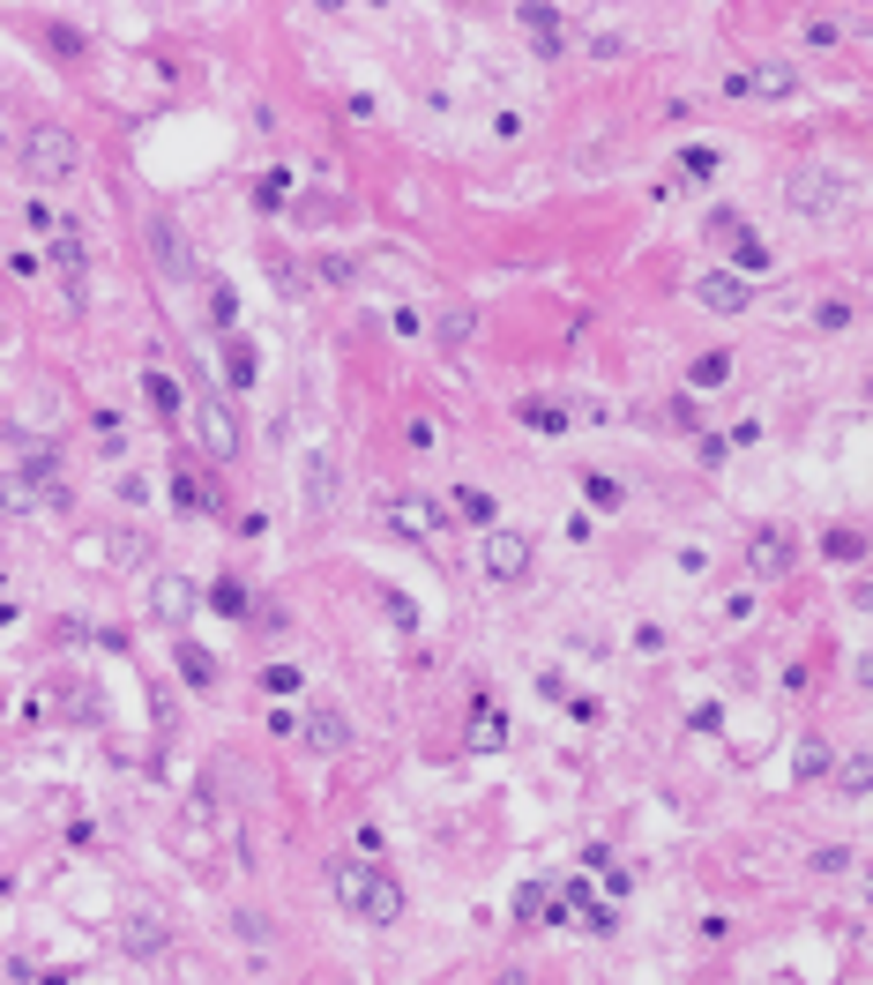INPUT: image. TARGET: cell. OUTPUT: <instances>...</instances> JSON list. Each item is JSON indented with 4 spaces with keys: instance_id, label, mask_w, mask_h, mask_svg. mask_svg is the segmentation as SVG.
Listing matches in <instances>:
<instances>
[{
    "instance_id": "33",
    "label": "cell",
    "mask_w": 873,
    "mask_h": 985,
    "mask_svg": "<svg viewBox=\"0 0 873 985\" xmlns=\"http://www.w3.org/2000/svg\"><path fill=\"white\" fill-rule=\"evenodd\" d=\"M224 359H232V382L247 388V382H254V351H247V343H240V337H232V351H224Z\"/></svg>"
},
{
    "instance_id": "1",
    "label": "cell",
    "mask_w": 873,
    "mask_h": 985,
    "mask_svg": "<svg viewBox=\"0 0 873 985\" xmlns=\"http://www.w3.org/2000/svg\"><path fill=\"white\" fill-rule=\"evenodd\" d=\"M31 232H45V269H53V284H60V306H68V314H90V239H83V224L68 210L31 202Z\"/></svg>"
},
{
    "instance_id": "25",
    "label": "cell",
    "mask_w": 873,
    "mask_h": 985,
    "mask_svg": "<svg viewBox=\"0 0 873 985\" xmlns=\"http://www.w3.org/2000/svg\"><path fill=\"white\" fill-rule=\"evenodd\" d=\"M582 493L597 501V508H620L627 493H620V478H605V471H582Z\"/></svg>"
},
{
    "instance_id": "40",
    "label": "cell",
    "mask_w": 873,
    "mask_h": 985,
    "mask_svg": "<svg viewBox=\"0 0 873 985\" xmlns=\"http://www.w3.org/2000/svg\"><path fill=\"white\" fill-rule=\"evenodd\" d=\"M799 38H806V45H836V23H829V15H814V23H806Z\"/></svg>"
},
{
    "instance_id": "18",
    "label": "cell",
    "mask_w": 873,
    "mask_h": 985,
    "mask_svg": "<svg viewBox=\"0 0 873 985\" xmlns=\"http://www.w3.org/2000/svg\"><path fill=\"white\" fill-rule=\"evenodd\" d=\"M456 515H463V523H478V530H493L500 501H493V493H478V485H463V493H456Z\"/></svg>"
},
{
    "instance_id": "29",
    "label": "cell",
    "mask_w": 873,
    "mask_h": 985,
    "mask_svg": "<svg viewBox=\"0 0 873 985\" xmlns=\"http://www.w3.org/2000/svg\"><path fill=\"white\" fill-rule=\"evenodd\" d=\"M336 210H344V202H336V195H306V202H299V216H306V224H329Z\"/></svg>"
},
{
    "instance_id": "10",
    "label": "cell",
    "mask_w": 873,
    "mask_h": 985,
    "mask_svg": "<svg viewBox=\"0 0 873 985\" xmlns=\"http://www.w3.org/2000/svg\"><path fill=\"white\" fill-rule=\"evenodd\" d=\"M695 300L709 306V314H747V277H732V269H702V277H695Z\"/></svg>"
},
{
    "instance_id": "14",
    "label": "cell",
    "mask_w": 873,
    "mask_h": 985,
    "mask_svg": "<svg viewBox=\"0 0 873 985\" xmlns=\"http://www.w3.org/2000/svg\"><path fill=\"white\" fill-rule=\"evenodd\" d=\"M515 23L538 38V52H560V8H538V0H531V8H515Z\"/></svg>"
},
{
    "instance_id": "9",
    "label": "cell",
    "mask_w": 873,
    "mask_h": 985,
    "mask_svg": "<svg viewBox=\"0 0 873 985\" xmlns=\"http://www.w3.org/2000/svg\"><path fill=\"white\" fill-rule=\"evenodd\" d=\"M150 620H158V628H187V620H195V583L165 567V575L150 583Z\"/></svg>"
},
{
    "instance_id": "30",
    "label": "cell",
    "mask_w": 873,
    "mask_h": 985,
    "mask_svg": "<svg viewBox=\"0 0 873 985\" xmlns=\"http://www.w3.org/2000/svg\"><path fill=\"white\" fill-rule=\"evenodd\" d=\"M105 546H113V553H120V560H135V567H142V560H150V546H142V538H135V530H113V538H105Z\"/></svg>"
},
{
    "instance_id": "32",
    "label": "cell",
    "mask_w": 873,
    "mask_h": 985,
    "mask_svg": "<svg viewBox=\"0 0 873 985\" xmlns=\"http://www.w3.org/2000/svg\"><path fill=\"white\" fill-rule=\"evenodd\" d=\"M209 314H217V329H232V314H240V300H232V284H217V292H209Z\"/></svg>"
},
{
    "instance_id": "2",
    "label": "cell",
    "mask_w": 873,
    "mask_h": 985,
    "mask_svg": "<svg viewBox=\"0 0 873 985\" xmlns=\"http://www.w3.org/2000/svg\"><path fill=\"white\" fill-rule=\"evenodd\" d=\"M329 896L344 903V911H359L366 926H396V918H404V889L388 881V866H366V858H336Z\"/></svg>"
},
{
    "instance_id": "17",
    "label": "cell",
    "mask_w": 873,
    "mask_h": 985,
    "mask_svg": "<svg viewBox=\"0 0 873 985\" xmlns=\"http://www.w3.org/2000/svg\"><path fill=\"white\" fill-rule=\"evenodd\" d=\"M568 903L582 911V926H590V934H620V918H613L605 903H590V889H582V881H568Z\"/></svg>"
},
{
    "instance_id": "13",
    "label": "cell",
    "mask_w": 873,
    "mask_h": 985,
    "mask_svg": "<svg viewBox=\"0 0 873 985\" xmlns=\"http://www.w3.org/2000/svg\"><path fill=\"white\" fill-rule=\"evenodd\" d=\"M747 567H754V575H784V567H791V538H784V530H761V538L747 546Z\"/></svg>"
},
{
    "instance_id": "16",
    "label": "cell",
    "mask_w": 873,
    "mask_h": 985,
    "mask_svg": "<svg viewBox=\"0 0 873 985\" xmlns=\"http://www.w3.org/2000/svg\"><path fill=\"white\" fill-rule=\"evenodd\" d=\"M172 657H179V672H187L195 687H217V657H209L202 643H187V635H179V643H172Z\"/></svg>"
},
{
    "instance_id": "22",
    "label": "cell",
    "mask_w": 873,
    "mask_h": 985,
    "mask_svg": "<svg viewBox=\"0 0 873 985\" xmlns=\"http://www.w3.org/2000/svg\"><path fill=\"white\" fill-rule=\"evenodd\" d=\"M724 374H732V359H724V351H709V359H695V366H687V388H717Z\"/></svg>"
},
{
    "instance_id": "11",
    "label": "cell",
    "mask_w": 873,
    "mask_h": 985,
    "mask_svg": "<svg viewBox=\"0 0 873 985\" xmlns=\"http://www.w3.org/2000/svg\"><path fill=\"white\" fill-rule=\"evenodd\" d=\"M306 747H314V754H344V747H351V717H344L336 702H314V717H306Z\"/></svg>"
},
{
    "instance_id": "39",
    "label": "cell",
    "mask_w": 873,
    "mask_h": 985,
    "mask_svg": "<svg viewBox=\"0 0 873 985\" xmlns=\"http://www.w3.org/2000/svg\"><path fill=\"white\" fill-rule=\"evenodd\" d=\"M814 866H822V873H843V866H851V844H829V852H814Z\"/></svg>"
},
{
    "instance_id": "15",
    "label": "cell",
    "mask_w": 873,
    "mask_h": 985,
    "mask_svg": "<svg viewBox=\"0 0 873 985\" xmlns=\"http://www.w3.org/2000/svg\"><path fill=\"white\" fill-rule=\"evenodd\" d=\"M142 403H150L158 419H172V411H179V382H172L165 366H150V374H142Z\"/></svg>"
},
{
    "instance_id": "35",
    "label": "cell",
    "mask_w": 873,
    "mask_h": 985,
    "mask_svg": "<svg viewBox=\"0 0 873 985\" xmlns=\"http://www.w3.org/2000/svg\"><path fill=\"white\" fill-rule=\"evenodd\" d=\"M493 747H500V717L478 702V754H493Z\"/></svg>"
},
{
    "instance_id": "24",
    "label": "cell",
    "mask_w": 873,
    "mask_h": 985,
    "mask_svg": "<svg viewBox=\"0 0 873 985\" xmlns=\"http://www.w3.org/2000/svg\"><path fill=\"white\" fill-rule=\"evenodd\" d=\"M761 269H769V239L740 232V269H732V277H761Z\"/></svg>"
},
{
    "instance_id": "7",
    "label": "cell",
    "mask_w": 873,
    "mask_h": 985,
    "mask_svg": "<svg viewBox=\"0 0 873 985\" xmlns=\"http://www.w3.org/2000/svg\"><path fill=\"white\" fill-rule=\"evenodd\" d=\"M150 255H158V269L172 284H195V255H187V232H179L172 210H150Z\"/></svg>"
},
{
    "instance_id": "37",
    "label": "cell",
    "mask_w": 873,
    "mask_h": 985,
    "mask_svg": "<svg viewBox=\"0 0 873 985\" xmlns=\"http://www.w3.org/2000/svg\"><path fill=\"white\" fill-rule=\"evenodd\" d=\"M470 337V306H456V314H441V343H463Z\"/></svg>"
},
{
    "instance_id": "34",
    "label": "cell",
    "mask_w": 873,
    "mask_h": 985,
    "mask_svg": "<svg viewBox=\"0 0 873 985\" xmlns=\"http://www.w3.org/2000/svg\"><path fill=\"white\" fill-rule=\"evenodd\" d=\"M814 321H822V329H851V306H843V300H822V306H814Z\"/></svg>"
},
{
    "instance_id": "20",
    "label": "cell",
    "mask_w": 873,
    "mask_h": 985,
    "mask_svg": "<svg viewBox=\"0 0 873 985\" xmlns=\"http://www.w3.org/2000/svg\"><path fill=\"white\" fill-rule=\"evenodd\" d=\"M127 948H135V955H158V948H165V934H158V918H150V911H135V918H127V934H120Z\"/></svg>"
},
{
    "instance_id": "38",
    "label": "cell",
    "mask_w": 873,
    "mask_h": 985,
    "mask_svg": "<svg viewBox=\"0 0 873 985\" xmlns=\"http://www.w3.org/2000/svg\"><path fill=\"white\" fill-rule=\"evenodd\" d=\"M843 791H851V799H866V754H851V762H843Z\"/></svg>"
},
{
    "instance_id": "21",
    "label": "cell",
    "mask_w": 873,
    "mask_h": 985,
    "mask_svg": "<svg viewBox=\"0 0 873 985\" xmlns=\"http://www.w3.org/2000/svg\"><path fill=\"white\" fill-rule=\"evenodd\" d=\"M209 605H217L224 620H240V612H247V583H240V575H224V583L209 590Z\"/></svg>"
},
{
    "instance_id": "3",
    "label": "cell",
    "mask_w": 873,
    "mask_h": 985,
    "mask_svg": "<svg viewBox=\"0 0 873 985\" xmlns=\"http://www.w3.org/2000/svg\"><path fill=\"white\" fill-rule=\"evenodd\" d=\"M784 195H791V210H799V216H843V210H851V172L806 157V165L791 172Z\"/></svg>"
},
{
    "instance_id": "6",
    "label": "cell",
    "mask_w": 873,
    "mask_h": 985,
    "mask_svg": "<svg viewBox=\"0 0 873 985\" xmlns=\"http://www.w3.org/2000/svg\"><path fill=\"white\" fill-rule=\"evenodd\" d=\"M531 538H523V530H486V553H478V567H486V575H493V583H523V575H531Z\"/></svg>"
},
{
    "instance_id": "31",
    "label": "cell",
    "mask_w": 873,
    "mask_h": 985,
    "mask_svg": "<svg viewBox=\"0 0 873 985\" xmlns=\"http://www.w3.org/2000/svg\"><path fill=\"white\" fill-rule=\"evenodd\" d=\"M679 165L695 172V179H709V172H717V150H709V142H695V150H679Z\"/></svg>"
},
{
    "instance_id": "23",
    "label": "cell",
    "mask_w": 873,
    "mask_h": 985,
    "mask_svg": "<svg viewBox=\"0 0 873 985\" xmlns=\"http://www.w3.org/2000/svg\"><path fill=\"white\" fill-rule=\"evenodd\" d=\"M172 501H179V515H209V493L187 471H172Z\"/></svg>"
},
{
    "instance_id": "28",
    "label": "cell",
    "mask_w": 873,
    "mask_h": 985,
    "mask_svg": "<svg viewBox=\"0 0 873 985\" xmlns=\"http://www.w3.org/2000/svg\"><path fill=\"white\" fill-rule=\"evenodd\" d=\"M822 546H829V560H859V553H866V538H859V530H829Z\"/></svg>"
},
{
    "instance_id": "26",
    "label": "cell",
    "mask_w": 873,
    "mask_h": 985,
    "mask_svg": "<svg viewBox=\"0 0 873 985\" xmlns=\"http://www.w3.org/2000/svg\"><path fill=\"white\" fill-rule=\"evenodd\" d=\"M523 426H538V433H568V411H560V403H523Z\"/></svg>"
},
{
    "instance_id": "36",
    "label": "cell",
    "mask_w": 873,
    "mask_h": 985,
    "mask_svg": "<svg viewBox=\"0 0 873 985\" xmlns=\"http://www.w3.org/2000/svg\"><path fill=\"white\" fill-rule=\"evenodd\" d=\"M254 202H261V210H277V202H284V172H261V187H254Z\"/></svg>"
},
{
    "instance_id": "4",
    "label": "cell",
    "mask_w": 873,
    "mask_h": 985,
    "mask_svg": "<svg viewBox=\"0 0 873 985\" xmlns=\"http://www.w3.org/2000/svg\"><path fill=\"white\" fill-rule=\"evenodd\" d=\"M23 157H31V172H38L45 187H60V179L83 172V142H75L68 128H31L23 134Z\"/></svg>"
},
{
    "instance_id": "19",
    "label": "cell",
    "mask_w": 873,
    "mask_h": 985,
    "mask_svg": "<svg viewBox=\"0 0 873 985\" xmlns=\"http://www.w3.org/2000/svg\"><path fill=\"white\" fill-rule=\"evenodd\" d=\"M799 784H814V776H829V739H799V762H791Z\"/></svg>"
},
{
    "instance_id": "41",
    "label": "cell",
    "mask_w": 873,
    "mask_h": 985,
    "mask_svg": "<svg viewBox=\"0 0 873 985\" xmlns=\"http://www.w3.org/2000/svg\"><path fill=\"white\" fill-rule=\"evenodd\" d=\"M261 687H269V694H291V687H299V672H291V665H277V672H261Z\"/></svg>"
},
{
    "instance_id": "5",
    "label": "cell",
    "mask_w": 873,
    "mask_h": 985,
    "mask_svg": "<svg viewBox=\"0 0 873 985\" xmlns=\"http://www.w3.org/2000/svg\"><path fill=\"white\" fill-rule=\"evenodd\" d=\"M195 426H202V448L217 456V464H232V456H240V441H247L240 411H232V396H217V388L195 403Z\"/></svg>"
},
{
    "instance_id": "8",
    "label": "cell",
    "mask_w": 873,
    "mask_h": 985,
    "mask_svg": "<svg viewBox=\"0 0 873 985\" xmlns=\"http://www.w3.org/2000/svg\"><path fill=\"white\" fill-rule=\"evenodd\" d=\"M724 97H799V75L784 60H754L740 75H724Z\"/></svg>"
},
{
    "instance_id": "27",
    "label": "cell",
    "mask_w": 873,
    "mask_h": 985,
    "mask_svg": "<svg viewBox=\"0 0 873 985\" xmlns=\"http://www.w3.org/2000/svg\"><path fill=\"white\" fill-rule=\"evenodd\" d=\"M545 911H552V896H545L538 881H523V889H515V918H545Z\"/></svg>"
},
{
    "instance_id": "12",
    "label": "cell",
    "mask_w": 873,
    "mask_h": 985,
    "mask_svg": "<svg viewBox=\"0 0 873 985\" xmlns=\"http://www.w3.org/2000/svg\"><path fill=\"white\" fill-rule=\"evenodd\" d=\"M336 508V448H306V515Z\"/></svg>"
}]
</instances>
